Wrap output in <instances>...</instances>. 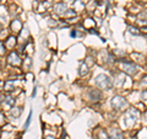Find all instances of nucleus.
Returning a JSON list of instances; mask_svg holds the SVG:
<instances>
[{
	"mask_svg": "<svg viewBox=\"0 0 147 139\" xmlns=\"http://www.w3.org/2000/svg\"><path fill=\"white\" fill-rule=\"evenodd\" d=\"M140 100H141V102H147V89L142 90L140 92Z\"/></svg>",
	"mask_w": 147,
	"mask_h": 139,
	"instance_id": "22",
	"label": "nucleus"
},
{
	"mask_svg": "<svg viewBox=\"0 0 147 139\" xmlns=\"http://www.w3.org/2000/svg\"><path fill=\"white\" fill-rule=\"evenodd\" d=\"M90 73V68L86 65V63H80V67H79V75L80 76H85Z\"/></svg>",
	"mask_w": 147,
	"mask_h": 139,
	"instance_id": "14",
	"label": "nucleus"
},
{
	"mask_svg": "<svg viewBox=\"0 0 147 139\" xmlns=\"http://www.w3.org/2000/svg\"><path fill=\"white\" fill-rule=\"evenodd\" d=\"M129 32H130L132 36H140V35H142L141 33V29H139V27H136V26H130V27H129Z\"/></svg>",
	"mask_w": 147,
	"mask_h": 139,
	"instance_id": "17",
	"label": "nucleus"
},
{
	"mask_svg": "<svg viewBox=\"0 0 147 139\" xmlns=\"http://www.w3.org/2000/svg\"><path fill=\"white\" fill-rule=\"evenodd\" d=\"M108 134H109L110 139H126V137H125V134H124V132L121 131L120 128H117V127L109 128Z\"/></svg>",
	"mask_w": 147,
	"mask_h": 139,
	"instance_id": "8",
	"label": "nucleus"
},
{
	"mask_svg": "<svg viewBox=\"0 0 147 139\" xmlns=\"http://www.w3.org/2000/svg\"><path fill=\"white\" fill-rule=\"evenodd\" d=\"M4 43H5V47L7 50H13L15 47L17 46V36L15 35H9L6 37V40L4 41Z\"/></svg>",
	"mask_w": 147,
	"mask_h": 139,
	"instance_id": "9",
	"label": "nucleus"
},
{
	"mask_svg": "<svg viewBox=\"0 0 147 139\" xmlns=\"http://www.w3.org/2000/svg\"><path fill=\"white\" fill-rule=\"evenodd\" d=\"M141 33L147 35V26H142V27H141Z\"/></svg>",
	"mask_w": 147,
	"mask_h": 139,
	"instance_id": "24",
	"label": "nucleus"
},
{
	"mask_svg": "<svg viewBox=\"0 0 147 139\" xmlns=\"http://www.w3.org/2000/svg\"><path fill=\"white\" fill-rule=\"evenodd\" d=\"M84 35H85V32H84V31H81V30H76V29L71 30V32H70V36L72 37V38H77V37H82Z\"/></svg>",
	"mask_w": 147,
	"mask_h": 139,
	"instance_id": "15",
	"label": "nucleus"
},
{
	"mask_svg": "<svg viewBox=\"0 0 147 139\" xmlns=\"http://www.w3.org/2000/svg\"><path fill=\"white\" fill-rule=\"evenodd\" d=\"M15 87H16V84H15V80L12 79H9L4 82V92L5 94H12L15 91Z\"/></svg>",
	"mask_w": 147,
	"mask_h": 139,
	"instance_id": "12",
	"label": "nucleus"
},
{
	"mask_svg": "<svg viewBox=\"0 0 147 139\" xmlns=\"http://www.w3.org/2000/svg\"><path fill=\"white\" fill-rule=\"evenodd\" d=\"M141 117V111L136 107H130L125 111V124L127 128H132L139 122Z\"/></svg>",
	"mask_w": 147,
	"mask_h": 139,
	"instance_id": "3",
	"label": "nucleus"
},
{
	"mask_svg": "<svg viewBox=\"0 0 147 139\" xmlns=\"http://www.w3.org/2000/svg\"><path fill=\"white\" fill-rule=\"evenodd\" d=\"M142 139H147V136H146V137H144V138H142Z\"/></svg>",
	"mask_w": 147,
	"mask_h": 139,
	"instance_id": "30",
	"label": "nucleus"
},
{
	"mask_svg": "<svg viewBox=\"0 0 147 139\" xmlns=\"http://www.w3.org/2000/svg\"><path fill=\"white\" fill-rule=\"evenodd\" d=\"M67 10H69V6H67V4L64 3V1H58L53 5L54 14H57V15H59V16H64Z\"/></svg>",
	"mask_w": 147,
	"mask_h": 139,
	"instance_id": "7",
	"label": "nucleus"
},
{
	"mask_svg": "<svg viewBox=\"0 0 147 139\" xmlns=\"http://www.w3.org/2000/svg\"><path fill=\"white\" fill-rule=\"evenodd\" d=\"M1 31H3V24L0 22V32H1Z\"/></svg>",
	"mask_w": 147,
	"mask_h": 139,
	"instance_id": "29",
	"label": "nucleus"
},
{
	"mask_svg": "<svg viewBox=\"0 0 147 139\" xmlns=\"http://www.w3.org/2000/svg\"><path fill=\"white\" fill-rule=\"evenodd\" d=\"M44 139H57V137L52 136V134H48V136H45V137H44Z\"/></svg>",
	"mask_w": 147,
	"mask_h": 139,
	"instance_id": "25",
	"label": "nucleus"
},
{
	"mask_svg": "<svg viewBox=\"0 0 147 139\" xmlns=\"http://www.w3.org/2000/svg\"><path fill=\"white\" fill-rule=\"evenodd\" d=\"M118 64H119V69L120 72L126 74L129 76H135L139 74L140 72V68L136 63H134L130 59H126V58H119L118 59Z\"/></svg>",
	"mask_w": 147,
	"mask_h": 139,
	"instance_id": "1",
	"label": "nucleus"
},
{
	"mask_svg": "<svg viewBox=\"0 0 147 139\" xmlns=\"http://www.w3.org/2000/svg\"><path fill=\"white\" fill-rule=\"evenodd\" d=\"M3 105H5L6 107L11 108L16 105V97H13L12 94H5L3 99Z\"/></svg>",
	"mask_w": 147,
	"mask_h": 139,
	"instance_id": "11",
	"label": "nucleus"
},
{
	"mask_svg": "<svg viewBox=\"0 0 147 139\" xmlns=\"http://www.w3.org/2000/svg\"><path fill=\"white\" fill-rule=\"evenodd\" d=\"M7 63L10 64L11 67H16L18 68L22 64V59H21V55L17 50H10L7 54Z\"/></svg>",
	"mask_w": 147,
	"mask_h": 139,
	"instance_id": "6",
	"label": "nucleus"
},
{
	"mask_svg": "<svg viewBox=\"0 0 147 139\" xmlns=\"http://www.w3.org/2000/svg\"><path fill=\"white\" fill-rule=\"evenodd\" d=\"M36 94H37V85H34V87H33V91H32V97H34Z\"/></svg>",
	"mask_w": 147,
	"mask_h": 139,
	"instance_id": "26",
	"label": "nucleus"
},
{
	"mask_svg": "<svg viewBox=\"0 0 147 139\" xmlns=\"http://www.w3.org/2000/svg\"><path fill=\"white\" fill-rule=\"evenodd\" d=\"M3 99H4V96H3V95H0V107L3 106Z\"/></svg>",
	"mask_w": 147,
	"mask_h": 139,
	"instance_id": "27",
	"label": "nucleus"
},
{
	"mask_svg": "<svg viewBox=\"0 0 147 139\" xmlns=\"http://www.w3.org/2000/svg\"><path fill=\"white\" fill-rule=\"evenodd\" d=\"M110 106L114 111H126L129 107V101L123 95H114L110 97Z\"/></svg>",
	"mask_w": 147,
	"mask_h": 139,
	"instance_id": "4",
	"label": "nucleus"
},
{
	"mask_svg": "<svg viewBox=\"0 0 147 139\" xmlns=\"http://www.w3.org/2000/svg\"><path fill=\"white\" fill-rule=\"evenodd\" d=\"M140 85H141L142 87H145V89H147V75H146V76H144V78L141 79Z\"/></svg>",
	"mask_w": 147,
	"mask_h": 139,
	"instance_id": "23",
	"label": "nucleus"
},
{
	"mask_svg": "<svg viewBox=\"0 0 147 139\" xmlns=\"http://www.w3.org/2000/svg\"><path fill=\"white\" fill-rule=\"evenodd\" d=\"M64 1H66V3H75V0H64Z\"/></svg>",
	"mask_w": 147,
	"mask_h": 139,
	"instance_id": "28",
	"label": "nucleus"
},
{
	"mask_svg": "<svg viewBox=\"0 0 147 139\" xmlns=\"http://www.w3.org/2000/svg\"><path fill=\"white\" fill-rule=\"evenodd\" d=\"M6 123H7V121H6V114L4 113V111H0V126L4 127Z\"/></svg>",
	"mask_w": 147,
	"mask_h": 139,
	"instance_id": "19",
	"label": "nucleus"
},
{
	"mask_svg": "<svg viewBox=\"0 0 147 139\" xmlns=\"http://www.w3.org/2000/svg\"><path fill=\"white\" fill-rule=\"evenodd\" d=\"M21 113H22V107L21 106H13V107H11L10 108V111H9V114L11 116V118H18L21 116Z\"/></svg>",
	"mask_w": 147,
	"mask_h": 139,
	"instance_id": "13",
	"label": "nucleus"
},
{
	"mask_svg": "<svg viewBox=\"0 0 147 139\" xmlns=\"http://www.w3.org/2000/svg\"><path fill=\"white\" fill-rule=\"evenodd\" d=\"M97 138L98 139H110L109 134H108V131H105V129H99Z\"/></svg>",
	"mask_w": 147,
	"mask_h": 139,
	"instance_id": "16",
	"label": "nucleus"
},
{
	"mask_svg": "<svg viewBox=\"0 0 147 139\" xmlns=\"http://www.w3.org/2000/svg\"><path fill=\"white\" fill-rule=\"evenodd\" d=\"M7 53V49L5 47V43H4L3 40H0V57H4Z\"/></svg>",
	"mask_w": 147,
	"mask_h": 139,
	"instance_id": "18",
	"label": "nucleus"
},
{
	"mask_svg": "<svg viewBox=\"0 0 147 139\" xmlns=\"http://www.w3.org/2000/svg\"><path fill=\"white\" fill-rule=\"evenodd\" d=\"M74 16H76V11H75V10H72V9H69V10L66 11V14L64 15V17L67 18V20H70V18L74 17Z\"/></svg>",
	"mask_w": 147,
	"mask_h": 139,
	"instance_id": "21",
	"label": "nucleus"
},
{
	"mask_svg": "<svg viewBox=\"0 0 147 139\" xmlns=\"http://www.w3.org/2000/svg\"><path fill=\"white\" fill-rule=\"evenodd\" d=\"M94 85L97 89H99L100 91H110L113 90V79L110 78L108 74H98L97 76L94 78Z\"/></svg>",
	"mask_w": 147,
	"mask_h": 139,
	"instance_id": "2",
	"label": "nucleus"
},
{
	"mask_svg": "<svg viewBox=\"0 0 147 139\" xmlns=\"http://www.w3.org/2000/svg\"><path fill=\"white\" fill-rule=\"evenodd\" d=\"M87 97H88V100L91 102L97 104L104 99V95H103V91H100L97 87H91V89L87 91Z\"/></svg>",
	"mask_w": 147,
	"mask_h": 139,
	"instance_id": "5",
	"label": "nucleus"
},
{
	"mask_svg": "<svg viewBox=\"0 0 147 139\" xmlns=\"http://www.w3.org/2000/svg\"><path fill=\"white\" fill-rule=\"evenodd\" d=\"M38 1H44V0H38Z\"/></svg>",
	"mask_w": 147,
	"mask_h": 139,
	"instance_id": "31",
	"label": "nucleus"
},
{
	"mask_svg": "<svg viewBox=\"0 0 147 139\" xmlns=\"http://www.w3.org/2000/svg\"><path fill=\"white\" fill-rule=\"evenodd\" d=\"M22 22L18 20V18H13V20H11V22H10V30H11V32H12V35H18L20 32L22 31Z\"/></svg>",
	"mask_w": 147,
	"mask_h": 139,
	"instance_id": "10",
	"label": "nucleus"
},
{
	"mask_svg": "<svg viewBox=\"0 0 147 139\" xmlns=\"http://www.w3.org/2000/svg\"><path fill=\"white\" fill-rule=\"evenodd\" d=\"M31 121H32V111H30L28 117L26 118V122H25V124H24V129H25V131H27V129H28L30 124H31Z\"/></svg>",
	"mask_w": 147,
	"mask_h": 139,
	"instance_id": "20",
	"label": "nucleus"
}]
</instances>
